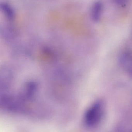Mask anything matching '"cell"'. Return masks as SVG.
I'll use <instances>...</instances> for the list:
<instances>
[{"label":"cell","mask_w":132,"mask_h":132,"mask_svg":"<svg viewBox=\"0 0 132 132\" xmlns=\"http://www.w3.org/2000/svg\"><path fill=\"white\" fill-rule=\"evenodd\" d=\"M0 8L2 11L9 21H12L14 19L15 17L14 10L8 3L2 2L1 4Z\"/></svg>","instance_id":"cell-4"},{"label":"cell","mask_w":132,"mask_h":132,"mask_svg":"<svg viewBox=\"0 0 132 132\" xmlns=\"http://www.w3.org/2000/svg\"><path fill=\"white\" fill-rule=\"evenodd\" d=\"M114 2L118 5H123L126 3L127 0H113Z\"/></svg>","instance_id":"cell-5"},{"label":"cell","mask_w":132,"mask_h":132,"mask_svg":"<svg viewBox=\"0 0 132 132\" xmlns=\"http://www.w3.org/2000/svg\"><path fill=\"white\" fill-rule=\"evenodd\" d=\"M105 105L102 99L95 102L84 114V121L88 127H93L100 122L105 112Z\"/></svg>","instance_id":"cell-1"},{"label":"cell","mask_w":132,"mask_h":132,"mask_svg":"<svg viewBox=\"0 0 132 132\" xmlns=\"http://www.w3.org/2000/svg\"><path fill=\"white\" fill-rule=\"evenodd\" d=\"M119 61L122 68L132 76V52L126 51L122 53L119 57Z\"/></svg>","instance_id":"cell-2"},{"label":"cell","mask_w":132,"mask_h":132,"mask_svg":"<svg viewBox=\"0 0 132 132\" xmlns=\"http://www.w3.org/2000/svg\"><path fill=\"white\" fill-rule=\"evenodd\" d=\"M103 5L101 1L95 2L91 8V17L95 22H98L100 19L103 11Z\"/></svg>","instance_id":"cell-3"}]
</instances>
